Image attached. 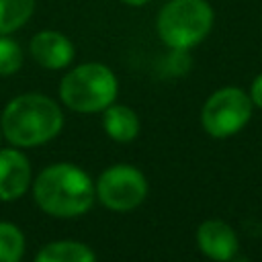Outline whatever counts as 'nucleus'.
Returning a JSON list of instances; mask_svg holds the SVG:
<instances>
[{
  "label": "nucleus",
  "instance_id": "obj_2",
  "mask_svg": "<svg viewBox=\"0 0 262 262\" xmlns=\"http://www.w3.org/2000/svg\"><path fill=\"white\" fill-rule=\"evenodd\" d=\"M63 125L61 108L45 94L29 92L12 98L2 113V133L16 147H35L53 139Z\"/></svg>",
  "mask_w": 262,
  "mask_h": 262
},
{
  "label": "nucleus",
  "instance_id": "obj_15",
  "mask_svg": "<svg viewBox=\"0 0 262 262\" xmlns=\"http://www.w3.org/2000/svg\"><path fill=\"white\" fill-rule=\"evenodd\" d=\"M168 66L172 74H184L190 66V59L186 55V49H172V55L168 57Z\"/></svg>",
  "mask_w": 262,
  "mask_h": 262
},
{
  "label": "nucleus",
  "instance_id": "obj_9",
  "mask_svg": "<svg viewBox=\"0 0 262 262\" xmlns=\"http://www.w3.org/2000/svg\"><path fill=\"white\" fill-rule=\"evenodd\" d=\"M31 184V164L18 149H0V201H16Z\"/></svg>",
  "mask_w": 262,
  "mask_h": 262
},
{
  "label": "nucleus",
  "instance_id": "obj_12",
  "mask_svg": "<svg viewBox=\"0 0 262 262\" xmlns=\"http://www.w3.org/2000/svg\"><path fill=\"white\" fill-rule=\"evenodd\" d=\"M33 10L35 0H0V35H10L27 25Z\"/></svg>",
  "mask_w": 262,
  "mask_h": 262
},
{
  "label": "nucleus",
  "instance_id": "obj_6",
  "mask_svg": "<svg viewBox=\"0 0 262 262\" xmlns=\"http://www.w3.org/2000/svg\"><path fill=\"white\" fill-rule=\"evenodd\" d=\"M96 196L113 211H131L147 196V180L137 168L129 164H117L100 174Z\"/></svg>",
  "mask_w": 262,
  "mask_h": 262
},
{
  "label": "nucleus",
  "instance_id": "obj_8",
  "mask_svg": "<svg viewBox=\"0 0 262 262\" xmlns=\"http://www.w3.org/2000/svg\"><path fill=\"white\" fill-rule=\"evenodd\" d=\"M33 59L47 70H61L74 59L72 41L59 31H39L29 45Z\"/></svg>",
  "mask_w": 262,
  "mask_h": 262
},
{
  "label": "nucleus",
  "instance_id": "obj_4",
  "mask_svg": "<svg viewBox=\"0 0 262 262\" xmlns=\"http://www.w3.org/2000/svg\"><path fill=\"white\" fill-rule=\"evenodd\" d=\"M160 39L170 49L199 45L213 27V8L207 0H170L156 20Z\"/></svg>",
  "mask_w": 262,
  "mask_h": 262
},
{
  "label": "nucleus",
  "instance_id": "obj_10",
  "mask_svg": "<svg viewBox=\"0 0 262 262\" xmlns=\"http://www.w3.org/2000/svg\"><path fill=\"white\" fill-rule=\"evenodd\" d=\"M102 127L106 135L115 141H131L139 133V119L137 115L125 104H111L104 108Z\"/></svg>",
  "mask_w": 262,
  "mask_h": 262
},
{
  "label": "nucleus",
  "instance_id": "obj_17",
  "mask_svg": "<svg viewBox=\"0 0 262 262\" xmlns=\"http://www.w3.org/2000/svg\"><path fill=\"white\" fill-rule=\"evenodd\" d=\"M125 4H129V6H143L147 0H123Z\"/></svg>",
  "mask_w": 262,
  "mask_h": 262
},
{
  "label": "nucleus",
  "instance_id": "obj_5",
  "mask_svg": "<svg viewBox=\"0 0 262 262\" xmlns=\"http://www.w3.org/2000/svg\"><path fill=\"white\" fill-rule=\"evenodd\" d=\"M252 100L242 88L227 86L213 92L201 111L203 129L217 139H225L242 131L252 117Z\"/></svg>",
  "mask_w": 262,
  "mask_h": 262
},
{
  "label": "nucleus",
  "instance_id": "obj_14",
  "mask_svg": "<svg viewBox=\"0 0 262 262\" xmlns=\"http://www.w3.org/2000/svg\"><path fill=\"white\" fill-rule=\"evenodd\" d=\"M23 66V49L8 35H0V76H10Z\"/></svg>",
  "mask_w": 262,
  "mask_h": 262
},
{
  "label": "nucleus",
  "instance_id": "obj_1",
  "mask_svg": "<svg viewBox=\"0 0 262 262\" xmlns=\"http://www.w3.org/2000/svg\"><path fill=\"white\" fill-rule=\"evenodd\" d=\"M33 194L45 213L53 217H78L92 207L96 186L82 168L61 162L37 176Z\"/></svg>",
  "mask_w": 262,
  "mask_h": 262
},
{
  "label": "nucleus",
  "instance_id": "obj_13",
  "mask_svg": "<svg viewBox=\"0 0 262 262\" xmlns=\"http://www.w3.org/2000/svg\"><path fill=\"white\" fill-rule=\"evenodd\" d=\"M25 252V237L12 223L0 221V262H20Z\"/></svg>",
  "mask_w": 262,
  "mask_h": 262
},
{
  "label": "nucleus",
  "instance_id": "obj_3",
  "mask_svg": "<svg viewBox=\"0 0 262 262\" xmlns=\"http://www.w3.org/2000/svg\"><path fill=\"white\" fill-rule=\"evenodd\" d=\"M117 78L104 63L88 61L70 70L59 84L61 102L76 113H98L117 98Z\"/></svg>",
  "mask_w": 262,
  "mask_h": 262
},
{
  "label": "nucleus",
  "instance_id": "obj_16",
  "mask_svg": "<svg viewBox=\"0 0 262 262\" xmlns=\"http://www.w3.org/2000/svg\"><path fill=\"white\" fill-rule=\"evenodd\" d=\"M250 100L254 106L262 108V74H258L250 86Z\"/></svg>",
  "mask_w": 262,
  "mask_h": 262
},
{
  "label": "nucleus",
  "instance_id": "obj_11",
  "mask_svg": "<svg viewBox=\"0 0 262 262\" xmlns=\"http://www.w3.org/2000/svg\"><path fill=\"white\" fill-rule=\"evenodd\" d=\"M35 262H96V258L86 244L74 239H61L43 246Z\"/></svg>",
  "mask_w": 262,
  "mask_h": 262
},
{
  "label": "nucleus",
  "instance_id": "obj_7",
  "mask_svg": "<svg viewBox=\"0 0 262 262\" xmlns=\"http://www.w3.org/2000/svg\"><path fill=\"white\" fill-rule=\"evenodd\" d=\"M196 244L199 250L215 262H229L237 254V235L231 225L221 219L203 221L196 229Z\"/></svg>",
  "mask_w": 262,
  "mask_h": 262
}]
</instances>
